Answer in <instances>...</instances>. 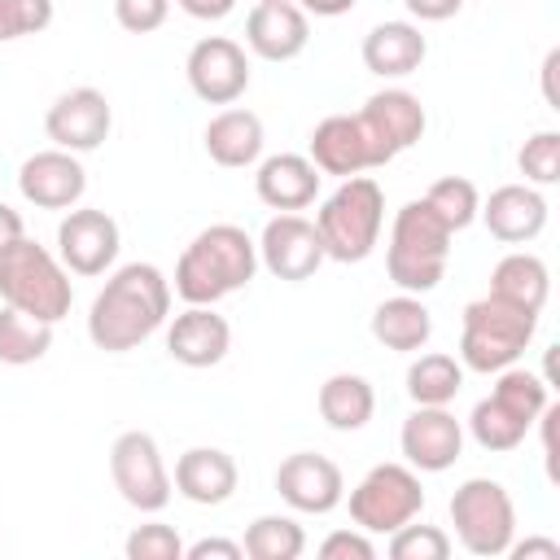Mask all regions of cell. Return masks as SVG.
<instances>
[{
    "label": "cell",
    "mask_w": 560,
    "mask_h": 560,
    "mask_svg": "<svg viewBox=\"0 0 560 560\" xmlns=\"http://www.w3.org/2000/svg\"><path fill=\"white\" fill-rule=\"evenodd\" d=\"M166 315H171V280L153 262H127L92 298L88 337L96 350L122 354L149 341L166 324Z\"/></svg>",
    "instance_id": "cell-1"
},
{
    "label": "cell",
    "mask_w": 560,
    "mask_h": 560,
    "mask_svg": "<svg viewBox=\"0 0 560 560\" xmlns=\"http://www.w3.org/2000/svg\"><path fill=\"white\" fill-rule=\"evenodd\" d=\"M254 271H258V241L236 223H210L184 245L175 262V293L188 306H214L228 293L245 289Z\"/></svg>",
    "instance_id": "cell-2"
},
{
    "label": "cell",
    "mask_w": 560,
    "mask_h": 560,
    "mask_svg": "<svg viewBox=\"0 0 560 560\" xmlns=\"http://www.w3.org/2000/svg\"><path fill=\"white\" fill-rule=\"evenodd\" d=\"M0 302L44 324H61L70 315L74 284L52 249L18 236L9 249H0Z\"/></svg>",
    "instance_id": "cell-3"
},
{
    "label": "cell",
    "mask_w": 560,
    "mask_h": 560,
    "mask_svg": "<svg viewBox=\"0 0 560 560\" xmlns=\"http://www.w3.org/2000/svg\"><path fill=\"white\" fill-rule=\"evenodd\" d=\"M451 228L429 210V201H407L394 214L389 228V249H385V271L402 293H429L442 284L446 262H451Z\"/></svg>",
    "instance_id": "cell-4"
},
{
    "label": "cell",
    "mask_w": 560,
    "mask_h": 560,
    "mask_svg": "<svg viewBox=\"0 0 560 560\" xmlns=\"http://www.w3.org/2000/svg\"><path fill=\"white\" fill-rule=\"evenodd\" d=\"M534 328H538V315L534 311H521L494 293L477 298L464 306V324H459V363L468 372H503L512 368L529 341H534Z\"/></svg>",
    "instance_id": "cell-5"
},
{
    "label": "cell",
    "mask_w": 560,
    "mask_h": 560,
    "mask_svg": "<svg viewBox=\"0 0 560 560\" xmlns=\"http://www.w3.org/2000/svg\"><path fill=\"white\" fill-rule=\"evenodd\" d=\"M385 223V192L372 175H350L315 214V232L324 241V258L332 262H363Z\"/></svg>",
    "instance_id": "cell-6"
},
{
    "label": "cell",
    "mask_w": 560,
    "mask_h": 560,
    "mask_svg": "<svg viewBox=\"0 0 560 560\" xmlns=\"http://www.w3.org/2000/svg\"><path fill=\"white\" fill-rule=\"evenodd\" d=\"M451 525L455 538L468 556H508L512 538H516V508L512 494L503 490V481L490 477H468L455 494H451Z\"/></svg>",
    "instance_id": "cell-7"
},
{
    "label": "cell",
    "mask_w": 560,
    "mask_h": 560,
    "mask_svg": "<svg viewBox=\"0 0 560 560\" xmlns=\"http://www.w3.org/2000/svg\"><path fill=\"white\" fill-rule=\"evenodd\" d=\"M424 508V486L411 464H376L350 490V521L368 534H394Z\"/></svg>",
    "instance_id": "cell-8"
},
{
    "label": "cell",
    "mask_w": 560,
    "mask_h": 560,
    "mask_svg": "<svg viewBox=\"0 0 560 560\" xmlns=\"http://www.w3.org/2000/svg\"><path fill=\"white\" fill-rule=\"evenodd\" d=\"M109 477L127 508L136 512H162L171 503V472L162 464V451L153 433L127 429L109 446Z\"/></svg>",
    "instance_id": "cell-9"
},
{
    "label": "cell",
    "mask_w": 560,
    "mask_h": 560,
    "mask_svg": "<svg viewBox=\"0 0 560 560\" xmlns=\"http://www.w3.org/2000/svg\"><path fill=\"white\" fill-rule=\"evenodd\" d=\"M354 118H359V127H363V136L372 144L376 166L394 162L402 149H411L424 136V105L407 88H381V92H372Z\"/></svg>",
    "instance_id": "cell-10"
},
{
    "label": "cell",
    "mask_w": 560,
    "mask_h": 560,
    "mask_svg": "<svg viewBox=\"0 0 560 560\" xmlns=\"http://www.w3.org/2000/svg\"><path fill=\"white\" fill-rule=\"evenodd\" d=\"M118 245H122V236H118L114 214H105L96 206H74L57 223V258L74 276H105L118 258Z\"/></svg>",
    "instance_id": "cell-11"
},
{
    "label": "cell",
    "mask_w": 560,
    "mask_h": 560,
    "mask_svg": "<svg viewBox=\"0 0 560 560\" xmlns=\"http://www.w3.org/2000/svg\"><path fill=\"white\" fill-rule=\"evenodd\" d=\"M184 74H188V88L197 101L206 105H232L245 96L249 88V57L236 39L228 35H206L192 44L188 61H184Z\"/></svg>",
    "instance_id": "cell-12"
},
{
    "label": "cell",
    "mask_w": 560,
    "mask_h": 560,
    "mask_svg": "<svg viewBox=\"0 0 560 560\" xmlns=\"http://www.w3.org/2000/svg\"><path fill=\"white\" fill-rule=\"evenodd\" d=\"M109 127H114V109H109L105 92H96V88H70L44 114L48 140L57 149H66V153H92V149H101L109 140Z\"/></svg>",
    "instance_id": "cell-13"
},
{
    "label": "cell",
    "mask_w": 560,
    "mask_h": 560,
    "mask_svg": "<svg viewBox=\"0 0 560 560\" xmlns=\"http://www.w3.org/2000/svg\"><path fill=\"white\" fill-rule=\"evenodd\" d=\"M258 262H262L276 280L298 284V280H311V276L319 271V262H324V241H319V232H315L311 219L284 210V214L267 219V228H262V236H258Z\"/></svg>",
    "instance_id": "cell-14"
},
{
    "label": "cell",
    "mask_w": 560,
    "mask_h": 560,
    "mask_svg": "<svg viewBox=\"0 0 560 560\" xmlns=\"http://www.w3.org/2000/svg\"><path fill=\"white\" fill-rule=\"evenodd\" d=\"M276 490L293 512H311L324 516L346 499V477L328 455L315 451H293L280 459L276 468Z\"/></svg>",
    "instance_id": "cell-15"
},
{
    "label": "cell",
    "mask_w": 560,
    "mask_h": 560,
    "mask_svg": "<svg viewBox=\"0 0 560 560\" xmlns=\"http://www.w3.org/2000/svg\"><path fill=\"white\" fill-rule=\"evenodd\" d=\"M18 188L39 210H74L83 201V192H88V171H83L79 153L44 149V153H31L22 162Z\"/></svg>",
    "instance_id": "cell-16"
},
{
    "label": "cell",
    "mask_w": 560,
    "mask_h": 560,
    "mask_svg": "<svg viewBox=\"0 0 560 560\" xmlns=\"http://www.w3.org/2000/svg\"><path fill=\"white\" fill-rule=\"evenodd\" d=\"M398 446L416 472H446L464 451V424L446 407H416L402 420Z\"/></svg>",
    "instance_id": "cell-17"
},
{
    "label": "cell",
    "mask_w": 560,
    "mask_h": 560,
    "mask_svg": "<svg viewBox=\"0 0 560 560\" xmlns=\"http://www.w3.org/2000/svg\"><path fill=\"white\" fill-rule=\"evenodd\" d=\"M311 39V18L293 0H258L245 18V44L262 61H293Z\"/></svg>",
    "instance_id": "cell-18"
},
{
    "label": "cell",
    "mask_w": 560,
    "mask_h": 560,
    "mask_svg": "<svg viewBox=\"0 0 560 560\" xmlns=\"http://www.w3.org/2000/svg\"><path fill=\"white\" fill-rule=\"evenodd\" d=\"M232 350V324L214 306H188L166 328V354L184 368H214Z\"/></svg>",
    "instance_id": "cell-19"
},
{
    "label": "cell",
    "mask_w": 560,
    "mask_h": 560,
    "mask_svg": "<svg viewBox=\"0 0 560 560\" xmlns=\"http://www.w3.org/2000/svg\"><path fill=\"white\" fill-rule=\"evenodd\" d=\"M236 481H241V472H236V459L228 451H219V446H188L175 459V481L171 486L188 503H197V508H219V503H228L236 494Z\"/></svg>",
    "instance_id": "cell-20"
},
{
    "label": "cell",
    "mask_w": 560,
    "mask_h": 560,
    "mask_svg": "<svg viewBox=\"0 0 560 560\" xmlns=\"http://www.w3.org/2000/svg\"><path fill=\"white\" fill-rule=\"evenodd\" d=\"M311 162L319 166V175H363L376 166L372 144L359 127L354 114H328L324 122H315L311 131Z\"/></svg>",
    "instance_id": "cell-21"
},
{
    "label": "cell",
    "mask_w": 560,
    "mask_h": 560,
    "mask_svg": "<svg viewBox=\"0 0 560 560\" xmlns=\"http://www.w3.org/2000/svg\"><path fill=\"white\" fill-rule=\"evenodd\" d=\"M477 214L486 219L490 236L503 241V245H525V241H534L547 228V201L529 184H503V188H494Z\"/></svg>",
    "instance_id": "cell-22"
},
{
    "label": "cell",
    "mask_w": 560,
    "mask_h": 560,
    "mask_svg": "<svg viewBox=\"0 0 560 560\" xmlns=\"http://www.w3.org/2000/svg\"><path fill=\"white\" fill-rule=\"evenodd\" d=\"M254 188H258V201L271 210H306L319 192V166L302 153H276L258 162Z\"/></svg>",
    "instance_id": "cell-23"
},
{
    "label": "cell",
    "mask_w": 560,
    "mask_h": 560,
    "mask_svg": "<svg viewBox=\"0 0 560 560\" xmlns=\"http://www.w3.org/2000/svg\"><path fill=\"white\" fill-rule=\"evenodd\" d=\"M429 52V39L420 35L416 22H376L363 35V66L376 79H407L420 70Z\"/></svg>",
    "instance_id": "cell-24"
},
{
    "label": "cell",
    "mask_w": 560,
    "mask_h": 560,
    "mask_svg": "<svg viewBox=\"0 0 560 560\" xmlns=\"http://www.w3.org/2000/svg\"><path fill=\"white\" fill-rule=\"evenodd\" d=\"M206 153L210 162L228 166V171H241V166H254L262 158V118L254 109H223L206 122Z\"/></svg>",
    "instance_id": "cell-25"
},
{
    "label": "cell",
    "mask_w": 560,
    "mask_h": 560,
    "mask_svg": "<svg viewBox=\"0 0 560 560\" xmlns=\"http://www.w3.org/2000/svg\"><path fill=\"white\" fill-rule=\"evenodd\" d=\"M372 337H376L385 350H398V354L424 350L429 337H433V315H429V306L420 302V293L385 298V302L372 311Z\"/></svg>",
    "instance_id": "cell-26"
},
{
    "label": "cell",
    "mask_w": 560,
    "mask_h": 560,
    "mask_svg": "<svg viewBox=\"0 0 560 560\" xmlns=\"http://www.w3.org/2000/svg\"><path fill=\"white\" fill-rule=\"evenodd\" d=\"M490 293L503 298V302H512V306H521V311H534L538 315L547 306V293H551V271H547V262L538 254L516 249V254H508V258L494 262Z\"/></svg>",
    "instance_id": "cell-27"
},
{
    "label": "cell",
    "mask_w": 560,
    "mask_h": 560,
    "mask_svg": "<svg viewBox=\"0 0 560 560\" xmlns=\"http://www.w3.org/2000/svg\"><path fill=\"white\" fill-rule=\"evenodd\" d=\"M319 416H324V424L328 429H337V433H354V429H363L368 420H372V411H376V389H372V381L368 376H359V372H332L324 385H319Z\"/></svg>",
    "instance_id": "cell-28"
},
{
    "label": "cell",
    "mask_w": 560,
    "mask_h": 560,
    "mask_svg": "<svg viewBox=\"0 0 560 560\" xmlns=\"http://www.w3.org/2000/svg\"><path fill=\"white\" fill-rule=\"evenodd\" d=\"M459 389H464V363L442 350H429L407 368V394L416 407H446L455 402Z\"/></svg>",
    "instance_id": "cell-29"
},
{
    "label": "cell",
    "mask_w": 560,
    "mask_h": 560,
    "mask_svg": "<svg viewBox=\"0 0 560 560\" xmlns=\"http://www.w3.org/2000/svg\"><path fill=\"white\" fill-rule=\"evenodd\" d=\"M52 328L35 315H22L13 306H0V363L9 368H26L35 359H44L52 350Z\"/></svg>",
    "instance_id": "cell-30"
},
{
    "label": "cell",
    "mask_w": 560,
    "mask_h": 560,
    "mask_svg": "<svg viewBox=\"0 0 560 560\" xmlns=\"http://www.w3.org/2000/svg\"><path fill=\"white\" fill-rule=\"evenodd\" d=\"M241 547L249 560H298L306 551V534L293 516H258L249 521Z\"/></svg>",
    "instance_id": "cell-31"
},
{
    "label": "cell",
    "mask_w": 560,
    "mask_h": 560,
    "mask_svg": "<svg viewBox=\"0 0 560 560\" xmlns=\"http://www.w3.org/2000/svg\"><path fill=\"white\" fill-rule=\"evenodd\" d=\"M468 433H472V442L481 446V451H516L521 442H525V433H529V424L521 420V416H512L499 398H481L477 407H472V416H468Z\"/></svg>",
    "instance_id": "cell-32"
},
{
    "label": "cell",
    "mask_w": 560,
    "mask_h": 560,
    "mask_svg": "<svg viewBox=\"0 0 560 560\" xmlns=\"http://www.w3.org/2000/svg\"><path fill=\"white\" fill-rule=\"evenodd\" d=\"M424 201H429V210H433L451 232H464V228L477 219V210H481L477 184H472V179H464V175H446V179L429 184Z\"/></svg>",
    "instance_id": "cell-33"
},
{
    "label": "cell",
    "mask_w": 560,
    "mask_h": 560,
    "mask_svg": "<svg viewBox=\"0 0 560 560\" xmlns=\"http://www.w3.org/2000/svg\"><path fill=\"white\" fill-rule=\"evenodd\" d=\"M389 556L394 560H446L451 556V534L438 525H398L389 534Z\"/></svg>",
    "instance_id": "cell-34"
},
{
    "label": "cell",
    "mask_w": 560,
    "mask_h": 560,
    "mask_svg": "<svg viewBox=\"0 0 560 560\" xmlns=\"http://www.w3.org/2000/svg\"><path fill=\"white\" fill-rule=\"evenodd\" d=\"M516 166L529 184H556L560 179V131H534L521 153H516Z\"/></svg>",
    "instance_id": "cell-35"
},
{
    "label": "cell",
    "mask_w": 560,
    "mask_h": 560,
    "mask_svg": "<svg viewBox=\"0 0 560 560\" xmlns=\"http://www.w3.org/2000/svg\"><path fill=\"white\" fill-rule=\"evenodd\" d=\"M52 26V0H0V44Z\"/></svg>",
    "instance_id": "cell-36"
},
{
    "label": "cell",
    "mask_w": 560,
    "mask_h": 560,
    "mask_svg": "<svg viewBox=\"0 0 560 560\" xmlns=\"http://www.w3.org/2000/svg\"><path fill=\"white\" fill-rule=\"evenodd\" d=\"M127 560H184V542L171 525L162 521H149V525H136L122 542Z\"/></svg>",
    "instance_id": "cell-37"
},
{
    "label": "cell",
    "mask_w": 560,
    "mask_h": 560,
    "mask_svg": "<svg viewBox=\"0 0 560 560\" xmlns=\"http://www.w3.org/2000/svg\"><path fill=\"white\" fill-rule=\"evenodd\" d=\"M166 13H171V0H114V18H118V26L131 31V35L158 31V26L166 22Z\"/></svg>",
    "instance_id": "cell-38"
},
{
    "label": "cell",
    "mask_w": 560,
    "mask_h": 560,
    "mask_svg": "<svg viewBox=\"0 0 560 560\" xmlns=\"http://www.w3.org/2000/svg\"><path fill=\"white\" fill-rule=\"evenodd\" d=\"M319 556L324 560H376V547H372L368 529H332L319 542Z\"/></svg>",
    "instance_id": "cell-39"
},
{
    "label": "cell",
    "mask_w": 560,
    "mask_h": 560,
    "mask_svg": "<svg viewBox=\"0 0 560 560\" xmlns=\"http://www.w3.org/2000/svg\"><path fill=\"white\" fill-rule=\"evenodd\" d=\"M184 556L188 560H241L245 547L241 542H228V538H201V542L184 547Z\"/></svg>",
    "instance_id": "cell-40"
},
{
    "label": "cell",
    "mask_w": 560,
    "mask_h": 560,
    "mask_svg": "<svg viewBox=\"0 0 560 560\" xmlns=\"http://www.w3.org/2000/svg\"><path fill=\"white\" fill-rule=\"evenodd\" d=\"M402 4L420 22H446V18H455L464 9V0H402Z\"/></svg>",
    "instance_id": "cell-41"
},
{
    "label": "cell",
    "mask_w": 560,
    "mask_h": 560,
    "mask_svg": "<svg viewBox=\"0 0 560 560\" xmlns=\"http://www.w3.org/2000/svg\"><path fill=\"white\" fill-rule=\"evenodd\" d=\"M175 4L197 22H219V18H228L236 9V0H175Z\"/></svg>",
    "instance_id": "cell-42"
},
{
    "label": "cell",
    "mask_w": 560,
    "mask_h": 560,
    "mask_svg": "<svg viewBox=\"0 0 560 560\" xmlns=\"http://www.w3.org/2000/svg\"><path fill=\"white\" fill-rule=\"evenodd\" d=\"M508 556L516 560H529V556H547V560H560V542L556 538H525V542H512Z\"/></svg>",
    "instance_id": "cell-43"
},
{
    "label": "cell",
    "mask_w": 560,
    "mask_h": 560,
    "mask_svg": "<svg viewBox=\"0 0 560 560\" xmlns=\"http://www.w3.org/2000/svg\"><path fill=\"white\" fill-rule=\"evenodd\" d=\"M354 4H359V0H298V9H302L306 18H311V13H315V18H341V13H350Z\"/></svg>",
    "instance_id": "cell-44"
},
{
    "label": "cell",
    "mask_w": 560,
    "mask_h": 560,
    "mask_svg": "<svg viewBox=\"0 0 560 560\" xmlns=\"http://www.w3.org/2000/svg\"><path fill=\"white\" fill-rule=\"evenodd\" d=\"M18 236H26V228H22V214H18L13 206H4V201H0V249H9Z\"/></svg>",
    "instance_id": "cell-45"
},
{
    "label": "cell",
    "mask_w": 560,
    "mask_h": 560,
    "mask_svg": "<svg viewBox=\"0 0 560 560\" xmlns=\"http://www.w3.org/2000/svg\"><path fill=\"white\" fill-rule=\"evenodd\" d=\"M556 66H560V48H551L547 61H542V96H547L551 109H560V96H556Z\"/></svg>",
    "instance_id": "cell-46"
}]
</instances>
